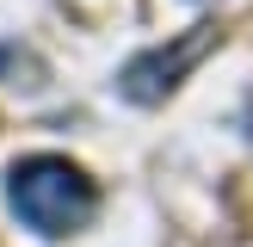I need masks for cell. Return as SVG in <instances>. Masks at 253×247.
Wrapping results in <instances>:
<instances>
[{"mask_svg": "<svg viewBox=\"0 0 253 247\" xmlns=\"http://www.w3.org/2000/svg\"><path fill=\"white\" fill-rule=\"evenodd\" d=\"M210 49H216V25H192V31L173 37V43H155V49H142V56H130L124 74H118V93L130 99V105H155V99H167Z\"/></svg>", "mask_w": 253, "mask_h": 247, "instance_id": "obj_2", "label": "cell"}, {"mask_svg": "<svg viewBox=\"0 0 253 247\" xmlns=\"http://www.w3.org/2000/svg\"><path fill=\"white\" fill-rule=\"evenodd\" d=\"M6 204H12V216H19L25 229H37L43 241H56V235H74V229L93 222L99 192H93V179H86L74 161L31 155V161H19V167L6 173Z\"/></svg>", "mask_w": 253, "mask_h": 247, "instance_id": "obj_1", "label": "cell"}]
</instances>
